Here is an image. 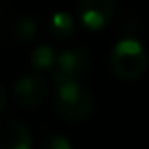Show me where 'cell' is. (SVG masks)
<instances>
[{"mask_svg": "<svg viewBox=\"0 0 149 149\" xmlns=\"http://www.w3.org/2000/svg\"><path fill=\"white\" fill-rule=\"evenodd\" d=\"M147 51L132 36L115 44L109 55V66H111L113 74L125 81H134L142 77L147 68Z\"/></svg>", "mask_w": 149, "mask_h": 149, "instance_id": "1", "label": "cell"}, {"mask_svg": "<svg viewBox=\"0 0 149 149\" xmlns=\"http://www.w3.org/2000/svg\"><path fill=\"white\" fill-rule=\"evenodd\" d=\"M55 109L57 113L66 121H77L87 119L95 109V98L77 81H66L58 83V89L55 93Z\"/></svg>", "mask_w": 149, "mask_h": 149, "instance_id": "2", "label": "cell"}, {"mask_svg": "<svg viewBox=\"0 0 149 149\" xmlns=\"http://www.w3.org/2000/svg\"><path fill=\"white\" fill-rule=\"evenodd\" d=\"M91 58L81 49H66L55 58L53 64V77L57 83H66V81H77L85 76L89 70Z\"/></svg>", "mask_w": 149, "mask_h": 149, "instance_id": "3", "label": "cell"}, {"mask_svg": "<svg viewBox=\"0 0 149 149\" xmlns=\"http://www.w3.org/2000/svg\"><path fill=\"white\" fill-rule=\"evenodd\" d=\"M47 96V81L42 74H29L15 81L13 85V100L21 108L34 109Z\"/></svg>", "mask_w": 149, "mask_h": 149, "instance_id": "4", "label": "cell"}, {"mask_svg": "<svg viewBox=\"0 0 149 149\" xmlns=\"http://www.w3.org/2000/svg\"><path fill=\"white\" fill-rule=\"evenodd\" d=\"M117 2L115 0H79L77 2V13L87 29L100 30L106 26L111 17L115 15Z\"/></svg>", "mask_w": 149, "mask_h": 149, "instance_id": "5", "label": "cell"}, {"mask_svg": "<svg viewBox=\"0 0 149 149\" xmlns=\"http://www.w3.org/2000/svg\"><path fill=\"white\" fill-rule=\"evenodd\" d=\"M32 136L23 123L13 119L0 121V149H30Z\"/></svg>", "mask_w": 149, "mask_h": 149, "instance_id": "6", "label": "cell"}, {"mask_svg": "<svg viewBox=\"0 0 149 149\" xmlns=\"http://www.w3.org/2000/svg\"><path fill=\"white\" fill-rule=\"evenodd\" d=\"M36 23L29 17H17L8 25V38L17 45H26L36 38Z\"/></svg>", "mask_w": 149, "mask_h": 149, "instance_id": "7", "label": "cell"}, {"mask_svg": "<svg viewBox=\"0 0 149 149\" xmlns=\"http://www.w3.org/2000/svg\"><path fill=\"white\" fill-rule=\"evenodd\" d=\"M47 29H49V34L55 36L57 40H68L74 34V19L66 11H57L49 19Z\"/></svg>", "mask_w": 149, "mask_h": 149, "instance_id": "8", "label": "cell"}, {"mask_svg": "<svg viewBox=\"0 0 149 149\" xmlns=\"http://www.w3.org/2000/svg\"><path fill=\"white\" fill-rule=\"evenodd\" d=\"M55 58H57V55L51 45H38L30 55V64L36 72H47L53 68Z\"/></svg>", "mask_w": 149, "mask_h": 149, "instance_id": "9", "label": "cell"}, {"mask_svg": "<svg viewBox=\"0 0 149 149\" xmlns=\"http://www.w3.org/2000/svg\"><path fill=\"white\" fill-rule=\"evenodd\" d=\"M42 147H45V149H70L72 147V142L66 140L62 134H49L42 142Z\"/></svg>", "mask_w": 149, "mask_h": 149, "instance_id": "10", "label": "cell"}, {"mask_svg": "<svg viewBox=\"0 0 149 149\" xmlns=\"http://www.w3.org/2000/svg\"><path fill=\"white\" fill-rule=\"evenodd\" d=\"M6 102H8V95H6V89H4V85L0 83V111H2V109L6 108Z\"/></svg>", "mask_w": 149, "mask_h": 149, "instance_id": "11", "label": "cell"}]
</instances>
